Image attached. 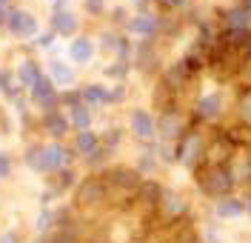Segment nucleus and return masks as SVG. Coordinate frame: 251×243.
<instances>
[{
    "label": "nucleus",
    "instance_id": "1",
    "mask_svg": "<svg viewBox=\"0 0 251 243\" xmlns=\"http://www.w3.org/2000/svg\"><path fill=\"white\" fill-rule=\"evenodd\" d=\"M194 180H197V189L205 194V197H228L234 194L237 189V178L231 172V166H211V163H203L197 172H194Z\"/></svg>",
    "mask_w": 251,
    "mask_h": 243
},
{
    "label": "nucleus",
    "instance_id": "2",
    "mask_svg": "<svg viewBox=\"0 0 251 243\" xmlns=\"http://www.w3.org/2000/svg\"><path fill=\"white\" fill-rule=\"evenodd\" d=\"M72 197H75V209L77 212H89V209H97V206H106L111 200V192H109V183H106V178L100 175V172H89L86 178H80L77 189L72 192Z\"/></svg>",
    "mask_w": 251,
    "mask_h": 243
},
{
    "label": "nucleus",
    "instance_id": "3",
    "mask_svg": "<svg viewBox=\"0 0 251 243\" xmlns=\"http://www.w3.org/2000/svg\"><path fill=\"white\" fill-rule=\"evenodd\" d=\"M205 146H208L205 132H200L197 123H191L188 132L177 140V163H183L186 169L197 172V169L205 163Z\"/></svg>",
    "mask_w": 251,
    "mask_h": 243
},
{
    "label": "nucleus",
    "instance_id": "4",
    "mask_svg": "<svg viewBox=\"0 0 251 243\" xmlns=\"http://www.w3.org/2000/svg\"><path fill=\"white\" fill-rule=\"evenodd\" d=\"M191 126V117H188L177 103H166L160 114H157V140L160 143H177Z\"/></svg>",
    "mask_w": 251,
    "mask_h": 243
},
{
    "label": "nucleus",
    "instance_id": "5",
    "mask_svg": "<svg viewBox=\"0 0 251 243\" xmlns=\"http://www.w3.org/2000/svg\"><path fill=\"white\" fill-rule=\"evenodd\" d=\"M6 34L20 40V43H31L40 34V20H37V15L31 9L15 3V6L6 9Z\"/></svg>",
    "mask_w": 251,
    "mask_h": 243
},
{
    "label": "nucleus",
    "instance_id": "6",
    "mask_svg": "<svg viewBox=\"0 0 251 243\" xmlns=\"http://www.w3.org/2000/svg\"><path fill=\"white\" fill-rule=\"evenodd\" d=\"M106 183H109V192L111 197L114 194H123V197H134V192L140 189V172L134 169V166H123V163H117V166H106L103 172H100Z\"/></svg>",
    "mask_w": 251,
    "mask_h": 243
},
{
    "label": "nucleus",
    "instance_id": "7",
    "mask_svg": "<svg viewBox=\"0 0 251 243\" xmlns=\"http://www.w3.org/2000/svg\"><path fill=\"white\" fill-rule=\"evenodd\" d=\"M26 97H29V103H31V109H34V114H46V112L60 109V89L49 81L46 72H43V75H40V78H37V81L29 86Z\"/></svg>",
    "mask_w": 251,
    "mask_h": 243
},
{
    "label": "nucleus",
    "instance_id": "8",
    "mask_svg": "<svg viewBox=\"0 0 251 243\" xmlns=\"http://www.w3.org/2000/svg\"><path fill=\"white\" fill-rule=\"evenodd\" d=\"M188 209H191V206H188V197L183 192H177V189H163L160 200H157L154 215L166 223V226H174V223L186 220Z\"/></svg>",
    "mask_w": 251,
    "mask_h": 243
},
{
    "label": "nucleus",
    "instance_id": "9",
    "mask_svg": "<svg viewBox=\"0 0 251 243\" xmlns=\"http://www.w3.org/2000/svg\"><path fill=\"white\" fill-rule=\"evenodd\" d=\"M128 132L134 140H140L143 146L157 140V117L149 109H128Z\"/></svg>",
    "mask_w": 251,
    "mask_h": 243
},
{
    "label": "nucleus",
    "instance_id": "10",
    "mask_svg": "<svg viewBox=\"0 0 251 243\" xmlns=\"http://www.w3.org/2000/svg\"><path fill=\"white\" fill-rule=\"evenodd\" d=\"M160 23H163V17L157 15V12H137V15L128 17V23H126V34L128 37H140V40H157L160 37Z\"/></svg>",
    "mask_w": 251,
    "mask_h": 243
},
{
    "label": "nucleus",
    "instance_id": "11",
    "mask_svg": "<svg viewBox=\"0 0 251 243\" xmlns=\"http://www.w3.org/2000/svg\"><path fill=\"white\" fill-rule=\"evenodd\" d=\"M223 109H226V100L220 92H205V95L197 97L194 109H191V123H217L223 117Z\"/></svg>",
    "mask_w": 251,
    "mask_h": 243
},
{
    "label": "nucleus",
    "instance_id": "12",
    "mask_svg": "<svg viewBox=\"0 0 251 243\" xmlns=\"http://www.w3.org/2000/svg\"><path fill=\"white\" fill-rule=\"evenodd\" d=\"M131 69H137L143 75H157V72H163V69H160V49H157V40H137V43H134Z\"/></svg>",
    "mask_w": 251,
    "mask_h": 243
},
{
    "label": "nucleus",
    "instance_id": "13",
    "mask_svg": "<svg viewBox=\"0 0 251 243\" xmlns=\"http://www.w3.org/2000/svg\"><path fill=\"white\" fill-rule=\"evenodd\" d=\"M37 129H40V135H46L49 140H66L72 135V123H69V114L63 109H54V112L37 114Z\"/></svg>",
    "mask_w": 251,
    "mask_h": 243
},
{
    "label": "nucleus",
    "instance_id": "14",
    "mask_svg": "<svg viewBox=\"0 0 251 243\" xmlns=\"http://www.w3.org/2000/svg\"><path fill=\"white\" fill-rule=\"evenodd\" d=\"M43 72L49 75V81L54 83L57 89H75L77 86V66H72L69 60H60V57H49L43 63Z\"/></svg>",
    "mask_w": 251,
    "mask_h": 243
},
{
    "label": "nucleus",
    "instance_id": "15",
    "mask_svg": "<svg viewBox=\"0 0 251 243\" xmlns=\"http://www.w3.org/2000/svg\"><path fill=\"white\" fill-rule=\"evenodd\" d=\"M20 163L29 169L31 175H40V178H49V161H46V140H29L23 155H20Z\"/></svg>",
    "mask_w": 251,
    "mask_h": 243
},
{
    "label": "nucleus",
    "instance_id": "16",
    "mask_svg": "<svg viewBox=\"0 0 251 243\" xmlns=\"http://www.w3.org/2000/svg\"><path fill=\"white\" fill-rule=\"evenodd\" d=\"M46 161H49V175H54V172H60V169L75 166L77 155H75V149L69 146V140H46Z\"/></svg>",
    "mask_w": 251,
    "mask_h": 243
},
{
    "label": "nucleus",
    "instance_id": "17",
    "mask_svg": "<svg viewBox=\"0 0 251 243\" xmlns=\"http://www.w3.org/2000/svg\"><path fill=\"white\" fill-rule=\"evenodd\" d=\"M49 29L63 37V40H75L80 34V17L72 9H63V12H51L49 15Z\"/></svg>",
    "mask_w": 251,
    "mask_h": 243
},
{
    "label": "nucleus",
    "instance_id": "18",
    "mask_svg": "<svg viewBox=\"0 0 251 243\" xmlns=\"http://www.w3.org/2000/svg\"><path fill=\"white\" fill-rule=\"evenodd\" d=\"M77 183H80L77 169H75V166H69V169H60V172L49 175V178H46V189L60 200V197H66V194L75 192V189H77Z\"/></svg>",
    "mask_w": 251,
    "mask_h": 243
},
{
    "label": "nucleus",
    "instance_id": "19",
    "mask_svg": "<svg viewBox=\"0 0 251 243\" xmlns=\"http://www.w3.org/2000/svg\"><path fill=\"white\" fill-rule=\"evenodd\" d=\"M97 54V40L89 34H77L75 40H69V63L72 66H89Z\"/></svg>",
    "mask_w": 251,
    "mask_h": 243
},
{
    "label": "nucleus",
    "instance_id": "20",
    "mask_svg": "<svg viewBox=\"0 0 251 243\" xmlns=\"http://www.w3.org/2000/svg\"><path fill=\"white\" fill-rule=\"evenodd\" d=\"M69 146L75 149L77 161H86L89 155H94V152L100 149V132H94V129L72 132V140H69Z\"/></svg>",
    "mask_w": 251,
    "mask_h": 243
},
{
    "label": "nucleus",
    "instance_id": "21",
    "mask_svg": "<svg viewBox=\"0 0 251 243\" xmlns=\"http://www.w3.org/2000/svg\"><path fill=\"white\" fill-rule=\"evenodd\" d=\"M15 75H17V81H20V86L29 92V86L43 75V63H40V57H34V54L20 57V60L15 63Z\"/></svg>",
    "mask_w": 251,
    "mask_h": 243
},
{
    "label": "nucleus",
    "instance_id": "22",
    "mask_svg": "<svg viewBox=\"0 0 251 243\" xmlns=\"http://www.w3.org/2000/svg\"><path fill=\"white\" fill-rule=\"evenodd\" d=\"M163 189H166L163 183H157L154 178H146L140 183V189L134 192V197H131V200H134L137 206H143V209L154 212L157 209V200H160V194H163Z\"/></svg>",
    "mask_w": 251,
    "mask_h": 243
},
{
    "label": "nucleus",
    "instance_id": "23",
    "mask_svg": "<svg viewBox=\"0 0 251 243\" xmlns=\"http://www.w3.org/2000/svg\"><path fill=\"white\" fill-rule=\"evenodd\" d=\"M23 95H26V89L17 81L15 66H0V97L6 103H15L17 97H23Z\"/></svg>",
    "mask_w": 251,
    "mask_h": 243
},
{
    "label": "nucleus",
    "instance_id": "24",
    "mask_svg": "<svg viewBox=\"0 0 251 243\" xmlns=\"http://www.w3.org/2000/svg\"><path fill=\"white\" fill-rule=\"evenodd\" d=\"M80 97L89 109H103V106H111L109 103V86L106 83H83L80 86Z\"/></svg>",
    "mask_w": 251,
    "mask_h": 243
},
{
    "label": "nucleus",
    "instance_id": "25",
    "mask_svg": "<svg viewBox=\"0 0 251 243\" xmlns=\"http://www.w3.org/2000/svg\"><path fill=\"white\" fill-rule=\"evenodd\" d=\"M214 212H217L220 220H231V217H240L246 215V200L237 197V194H228V197H220L214 203Z\"/></svg>",
    "mask_w": 251,
    "mask_h": 243
},
{
    "label": "nucleus",
    "instance_id": "26",
    "mask_svg": "<svg viewBox=\"0 0 251 243\" xmlns=\"http://www.w3.org/2000/svg\"><path fill=\"white\" fill-rule=\"evenodd\" d=\"M154 143H157V140H154ZM154 143L143 146V149H140V155H137V161H134V169L140 172V178H143V180H146V178H151V175L157 172V166H160V158H157Z\"/></svg>",
    "mask_w": 251,
    "mask_h": 243
},
{
    "label": "nucleus",
    "instance_id": "27",
    "mask_svg": "<svg viewBox=\"0 0 251 243\" xmlns=\"http://www.w3.org/2000/svg\"><path fill=\"white\" fill-rule=\"evenodd\" d=\"M69 123H72V132H86L92 129L94 123V109H89L86 103H80V106H75V109H69Z\"/></svg>",
    "mask_w": 251,
    "mask_h": 243
},
{
    "label": "nucleus",
    "instance_id": "28",
    "mask_svg": "<svg viewBox=\"0 0 251 243\" xmlns=\"http://www.w3.org/2000/svg\"><path fill=\"white\" fill-rule=\"evenodd\" d=\"M31 226H34V235H51L54 232V206H40Z\"/></svg>",
    "mask_w": 251,
    "mask_h": 243
},
{
    "label": "nucleus",
    "instance_id": "29",
    "mask_svg": "<svg viewBox=\"0 0 251 243\" xmlns=\"http://www.w3.org/2000/svg\"><path fill=\"white\" fill-rule=\"evenodd\" d=\"M123 135H126V132L120 129V126H109V129L100 132V146H103L106 152L114 155V152L120 149V143H123Z\"/></svg>",
    "mask_w": 251,
    "mask_h": 243
},
{
    "label": "nucleus",
    "instance_id": "30",
    "mask_svg": "<svg viewBox=\"0 0 251 243\" xmlns=\"http://www.w3.org/2000/svg\"><path fill=\"white\" fill-rule=\"evenodd\" d=\"M128 72H131V60H120V57H114V60L103 69V75H106L109 81H117V83H126Z\"/></svg>",
    "mask_w": 251,
    "mask_h": 243
},
{
    "label": "nucleus",
    "instance_id": "31",
    "mask_svg": "<svg viewBox=\"0 0 251 243\" xmlns=\"http://www.w3.org/2000/svg\"><path fill=\"white\" fill-rule=\"evenodd\" d=\"M120 37H123V32H117V29H109V32L100 34V40H97V49H100V52H106V54H117Z\"/></svg>",
    "mask_w": 251,
    "mask_h": 243
},
{
    "label": "nucleus",
    "instance_id": "32",
    "mask_svg": "<svg viewBox=\"0 0 251 243\" xmlns=\"http://www.w3.org/2000/svg\"><path fill=\"white\" fill-rule=\"evenodd\" d=\"M54 43H57V34L51 32V29H40V34L29 43V49L31 52H51Z\"/></svg>",
    "mask_w": 251,
    "mask_h": 243
},
{
    "label": "nucleus",
    "instance_id": "33",
    "mask_svg": "<svg viewBox=\"0 0 251 243\" xmlns=\"http://www.w3.org/2000/svg\"><path fill=\"white\" fill-rule=\"evenodd\" d=\"M51 243H83V229L80 226L54 229V232H51Z\"/></svg>",
    "mask_w": 251,
    "mask_h": 243
},
{
    "label": "nucleus",
    "instance_id": "34",
    "mask_svg": "<svg viewBox=\"0 0 251 243\" xmlns=\"http://www.w3.org/2000/svg\"><path fill=\"white\" fill-rule=\"evenodd\" d=\"M237 117H240L243 126L251 129V89H246V92L240 95V100H237Z\"/></svg>",
    "mask_w": 251,
    "mask_h": 243
},
{
    "label": "nucleus",
    "instance_id": "35",
    "mask_svg": "<svg viewBox=\"0 0 251 243\" xmlns=\"http://www.w3.org/2000/svg\"><path fill=\"white\" fill-rule=\"evenodd\" d=\"M12 175H15V155L0 149V183L12 180Z\"/></svg>",
    "mask_w": 251,
    "mask_h": 243
},
{
    "label": "nucleus",
    "instance_id": "36",
    "mask_svg": "<svg viewBox=\"0 0 251 243\" xmlns=\"http://www.w3.org/2000/svg\"><path fill=\"white\" fill-rule=\"evenodd\" d=\"M80 103H83V97H80V86H75V89H63L60 92V109L63 112L75 109V106H80Z\"/></svg>",
    "mask_w": 251,
    "mask_h": 243
},
{
    "label": "nucleus",
    "instance_id": "37",
    "mask_svg": "<svg viewBox=\"0 0 251 243\" xmlns=\"http://www.w3.org/2000/svg\"><path fill=\"white\" fill-rule=\"evenodd\" d=\"M83 12H86L89 17L106 15V0H83Z\"/></svg>",
    "mask_w": 251,
    "mask_h": 243
},
{
    "label": "nucleus",
    "instance_id": "38",
    "mask_svg": "<svg viewBox=\"0 0 251 243\" xmlns=\"http://www.w3.org/2000/svg\"><path fill=\"white\" fill-rule=\"evenodd\" d=\"M109 17H111V26H123L126 29V23H128V9H126V6H114V9H111L109 12Z\"/></svg>",
    "mask_w": 251,
    "mask_h": 243
},
{
    "label": "nucleus",
    "instance_id": "39",
    "mask_svg": "<svg viewBox=\"0 0 251 243\" xmlns=\"http://www.w3.org/2000/svg\"><path fill=\"white\" fill-rule=\"evenodd\" d=\"M126 95H128V86L126 83H114V86H109V103L114 106V103H123Z\"/></svg>",
    "mask_w": 251,
    "mask_h": 243
},
{
    "label": "nucleus",
    "instance_id": "40",
    "mask_svg": "<svg viewBox=\"0 0 251 243\" xmlns=\"http://www.w3.org/2000/svg\"><path fill=\"white\" fill-rule=\"evenodd\" d=\"M0 243H26V238H23V232L15 226H9V229H3L0 232Z\"/></svg>",
    "mask_w": 251,
    "mask_h": 243
},
{
    "label": "nucleus",
    "instance_id": "41",
    "mask_svg": "<svg viewBox=\"0 0 251 243\" xmlns=\"http://www.w3.org/2000/svg\"><path fill=\"white\" fill-rule=\"evenodd\" d=\"M160 9H166V12H177V9H183L188 6V0H154Z\"/></svg>",
    "mask_w": 251,
    "mask_h": 243
},
{
    "label": "nucleus",
    "instance_id": "42",
    "mask_svg": "<svg viewBox=\"0 0 251 243\" xmlns=\"http://www.w3.org/2000/svg\"><path fill=\"white\" fill-rule=\"evenodd\" d=\"M54 200H57V197L49 192V189H43V192H40V206H54Z\"/></svg>",
    "mask_w": 251,
    "mask_h": 243
},
{
    "label": "nucleus",
    "instance_id": "43",
    "mask_svg": "<svg viewBox=\"0 0 251 243\" xmlns=\"http://www.w3.org/2000/svg\"><path fill=\"white\" fill-rule=\"evenodd\" d=\"M69 3H72V0H54V3H49V6H51V12H63V9H69Z\"/></svg>",
    "mask_w": 251,
    "mask_h": 243
},
{
    "label": "nucleus",
    "instance_id": "44",
    "mask_svg": "<svg viewBox=\"0 0 251 243\" xmlns=\"http://www.w3.org/2000/svg\"><path fill=\"white\" fill-rule=\"evenodd\" d=\"M29 243H51V235H34Z\"/></svg>",
    "mask_w": 251,
    "mask_h": 243
},
{
    "label": "nucleus",
    "instance_id": "45",
    "mask_svg": "<svg viewBox=\"0 0 251 243\" xmlns=\"http://www.w3.org/2000/svg\"><path fill=\"white\" fill-rule=\"evenodd\" d=\"M0 34H6V12H0Z\"/></svg>",
    "mask_w": 251,
    "mask_h": 243
},
{
    "label": "nucleus",
    "instance_id": "46",
    "mask_svg": "<svg viewBox=\"0 0 251 243\" xmlns=\"http://www.w3.org/2000/svg\"><path fill=\"white\" fill-rule=\"evenodd\" d=\"M9 6H15V0H0V12H6Z\"/></svg>",
    "mask_w": 251,
    "mask_h": 243
},
{
    "label": "nucleus",
    "instance_id": "47",
    "mask_svg": "<svg viewBox=\"0 0 251 243\" xmlns=\"http://www.w3.org/2000/svg\"><path fill=\"white\" fill-rule=\"evenodd\" d=\"M243 200H246V212H249V215H251V194H246Z\"/></svg>",
    "mask_w": 251,
    "mask_h": 243
},
{
    "label": "nucleus",
    "instance_id": "48",
    "mask_svg": "<svg viewBox=\"0 0 251 243\" xmlns=\"http://www.w3.org/2000/svg\"><path fill=\"white\" fill-rule=\"evenodd\" d=\"M240 6H243V9H249V12H251V0H240Z\"/></svg>",
    "mask_w": 251,
    "mask_h": 243
},
{
    "label": "nucleus",
    "instance_id": "49",
    "mask_svg": "<svg viewBox=\"0 0 251 243\" xmlns=\"http://www.w3.org/2000/svg\"><path fill=\"white\" fill-rule=\"evenodd\" d=\"M246 161H249V166H251V146L246 149Z\"/></svg>",
    "mask_w": 251,
    "mask_h": 243
},
{
    "label": "nucleus",
    "instance_id": "50",
    "mask_svg": "<svg viewBox=\"0 0 251 243\" xmlns=\"http://www.w3.org/2000/svg\"><path fill=\"white\" fill-rule=\"evenodd\" d=\"M128 3H134V6H137V3H143V0H128Z\"/></svg>",
    "mask_w": 251,
    "mask_h": 243
},
{
    "label": "nucleus",
    "instance_id": "51",
    "mask_svg": "<svg viewBox=\"0 0 251 243\" xmlns=\"http://www.w3.org/2000/svg\"><path fill=\"white\" fill-rule=\"evenodd\" d=\"M49 3H54V0H49Z\"/></svg>",
    "mask_w": 251,
    "mask_h": 243
},
{
    "label": "nucleus",
    "instance_id": "52",
    "mask_svg": "<svg viewBox=\"0 0 251 243\" xmlns=\"http://www.w3.org/2000/svg\"><path fill=\"white\" fill-rule=\"evenodd\" d=\"M0 209H3V206H0Z\"/></svg>",
    "mask_w": 251,
    "mask_h": 243
}]
</instances>
